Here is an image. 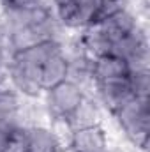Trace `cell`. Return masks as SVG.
Returning a JSON list of instances; mask_svg holds the SVG:
<instances>
[{
  "label": "cell",
  "mask_w": 150,
  "mask_h": 152,
  "mask_svg": "<svg viewBox=\"0 0 150 152\" xmlns=\"http://www.w3.org/2000/svg\"><path fill=\"white\" fill-rule=\"evenodd\" d=\"M131 90L136 99H149L150 92V71L149 69H134L129 75Z\"/></svg>",
  "instance_id": "cell-9"
},
{
  "label": "cell",
  "mask_w": 150,
  "mask_h": 152,
  "mask_svg": "<svg viewBox=\"0 0 150 152\" xmlns=\"http://www.w3.org/2000/svg\"><path fill=\"white\" fill-rule=\"evenodd\" d=\"M27 140H28V152H62V145L57 140L50 124L37 122V124H25Z\"/></svg>",
  "instance_id": "cell-7"
},
{
  "label": "cell",
  "mask_w": 150,
  "mask_h": 152,
  "mask_svg": "<svg viewBox=\"0 0 150 152\" xmlns=\"http://www.w3.org/2000/svg\"><path fill=\"white\" fill-rule=\"evenodd\" d=\"M111 136L104 124L73 129L67 152H110Z\"/></svg>",
  "instance_id": "cell-3"
},
{
  "label": "cell",
  "mask_w": 150,
  "mask_h": 152,
  "mask_svg": "<svg viewBox=\"0 0 150 152\" xmlns=\"http://www.w3.org/2000/svg\"><path fill=\"white\" fill-rule=\"evenodd\" d=\"M23 124H12V122H0V152H4V149L7 147V142L12 134V131Z\"/></svg>",
  "instance_id": "cell-11"
},
{
  "label": "cell",
  "mask_w": 150,
  "mask_h": 152,
  "mask_svg": "<svg viewBox=\"0 0 150 152\" xmlns=\"http://www.w3.org/2000/svg\"><path fill=\"white\" fill-rule=\"evenodd\" d=\"M106 112L101 106V103L94 97V96H85L83 101L76 106V110L69 115L67 122L73 129H81V127H92V126H99L104 124Z\"/></svg>",
  "instance_id": "cell-5"
},
{
  "label": "cell",
  "mask_w": 150,
  "mask_h": 152,
  "mask_svg": "<svg viewBox=\"0 0 150 152\" xmlns=\"http://www.w3.org/2000/svg\"><path fill=\"white\" fill-rule=\"evenodd\" d=\"M0 85H2V83H0Z\"/></svg>",
  "instance_id": "cell-13"
},
{
  "label": "cell",
  "mask_w": 150,
  "mask_h": 152,
  "mask_svg": "<svg viewBox=\"0 0 150 152\" xmlns=\"http://www.w3.org/2000/svg\"><path fill=\"white\" fill-rule=\"evenodd\" d=\"M113 122L124 140L136 151L147 152L150 138V106L149 99H131L111 115Z\"/></svg>",
  "instance_id": "cell-1"
},
{
  "label": "cell",
  "mask_w": 150,
  "mask_h": 152,
  "mask_svg": "<svg viewBox=\"0 0 150 152\" xmlns=\"http://www.w3.org/2000/svg\"><path fill=\"white\" fill-rule=\"evenodd\" d=\"M69 78V60L64 53V50L53 53L41 67V87L42 92L50 90L51 87L62 83Z\"/></svg>",
  "instance_id": "cell-8"
},
{
  "label": "cell",
  "mask_w": 150,
  "mask_h": 152,
  "mask_svg": "<svg viewBox=\"0 0 150 152\" xmlns=\"http://www.w3.org/2000/svg\"><path fill=\"white\" fill-rule=\"evenodd\" d=\"M85 90L73 80H64L62 83L51 87L42 94V104L50 120H67L69 115L76 110V106L83 101Z\"/></svg>",
  "instance_id": "cell-2"
},
{
  "label": "cell",
  "mask_w": 150,
  "mask_h": 152,
  "mask_svg": "<svg viewBox=\"0 0 150 152\" xmlns=\"http://www.w3.org/2000/svg\"><path fill=\"white\" fill-rule=\"evenodd\" d=\"M4 152H28V140H27V129H25V124L23 126H18L9 142H7V147L4 149Z\"/></svg>",
  "instance_id": "cell-10"
},
{
  "label": "cell",
  "mask_w": 150,
  "mask_h": 152,
  "mask_svg": "<svg viewBox=\"0 0 150 152\" xmlns=\"http://www.w3.org/2000/svg\"><path fill=\"white\" fill-rule=\"evenodd\" d=\"M143 20H145V18H141L133 7H125V9H122V11L111 14L110 18H106L104 21L97 23V27H99V28L106 34V37L113 42V41H117L118 37L129 34V32H131L140 21H143Z\"/></svg>",
  "instance_id": "cell-6"
},
{
  "label": "cell",
  "mask_w": 150,
  "mask_h": 152,
  "mask_svg": "<svg viewBox=\"0 0 150 152\" xmlns=\"http://www.w3.org/2000/svg\"><path fill=\"white\" fill-rule=\"evenodd\" d=\"M131 75V66L125 58L115 55V53H106L97 58H92V80L95 83L110 81V80H120L127 78Z\"/></svg>",
  "instance_id": "cell-4"
},
{
  "label": "cell",
  "mask_w": 150,
  "mask_h": 152,
  "mask_svg": "<svg viewBox=\"0 0 150 152\" xmlns=\"http://www.w3.org/2000/svg\"><path fill=\"white\" fill-rule=\"evenodd\" d=\"M76 0H51V7H53V11L55 9H60V7H66V5H71V4H74Z\"/></svg>",
  "instance_id": "cell-12"
}]
</instances>
